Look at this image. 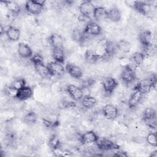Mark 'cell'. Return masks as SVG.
Here are the masks:
<instances>
[{"label":"cell","instance_id":"1","mask_svg":"<svg viewBox=\"0 0 157 157\" xmlns=\"http://www.w3.org/2000/svg\"><path fill=\"white\" fill-rule=\"evenodd\" d=\"M44 0H29L25 2V7L26 11L33 15L40 14L45 6Z\"/></svg>","mask_w":157,"mask_h":157},{"label":"cell","instance_id":"2","mask_svg":"<svg viewBox=\"0 0 157 157\" xmlns=\"http://www.w3.org/2000/svg\"><path fill=\"white\" fill-rule=\"evenodd\" d=\"M120 78L124 83H132L136 78L135 70L129 64L124 66L120 73Z\"/></svg>","mask_w":157,"mask_h":157},{"label":"cell","instance_id":"3","mask_svg":"<svg viewBox=\"0 0 157 157\" xmlns=\"http://www.w3.org/2000/svg\"><path fill=\"white\" fill-rule=\"evenodd\" d=\"M96 145L99 149L104 151L109 150H118L120 146L112 140L106 139V138H98V140L96 142Z\"/></svg>","mask_w":157,"mask_h":157},{"label":"cell","instance_id":"4","mask_svg":"<svg viewBox=\"0 0 157 157\" xmlns=\"http://www.w3.org/2000/svg\"><path fill=\"white\" fill-rule=\"evenodd\" d=\"M78 8L79 11L82 16L88 18H90L91 16H93V12L95 7L91 1H83L80 3Z\"/></svg>","mask_w":157,"mask_h":157},{"label":"cell","instance_id":"5","mask_svg":"<svg viewBox=\"0 0 157 157\" xmlns=\"http://www.w3.org/2000/svg\"><path fill=\"white\" fill-rule=\"evenodd\" d=\"M101 113L103 116L109 120H113L115 119L118 115V108L113 104L105 105L101 110Z\"/></svg>","mask_w":157,"mask_h":157},{"label":"cell","instance_id":"6","mask_svg":"<svg viewBox=\"0 0 157 157\" xmlns=\"http://www.w3.org/2000/svg\"><path fill=\"white\" fill-rule=\"evenodd\" d=\"M50 75L55 77H61L64 73V67L63 64L56 62L52 61L47 65Z\"/></svg>","mask_w":157,"mask_h":157},{"label":"cell","instance_id":"7","mask_svg":"<svg viewBox=\"0 0 157 157\" xmlns=\"http://www.w3.org/2000/svg\"><path fill=\"white\" fill-rule=\"evenodd\" d=\"M102 84L104 92L107 94H111L118 86V83L113 77H107L103 79Z\"/></svg>","mask_w":157,"mask_h":157},{"label":"cell","instance_id":"8","mask_svg":"<svg viewBox=\"0 0 157 157\" xmlns=\"http://www.w3.org/2000/svg\"><path fill=\"white\" fill-rule=\"evenodd\" d=\"M66 90L72 99L75 101L81 100L83 96L82 89L75 85H69L66 88Z\"/></svg>","mask_w":157,"mask_h":157},{"label":"cell","instance_id":"9","mask_svg":"<svg viewBox=\"0 0 157 157\" xmlns=\"http://www.w3.org/2000/svg\"><path fill=\"white\" fill-rule=\"evenodd\" d=\"M83 31L85 34L98 36L101 33V28L98 23L93 21H89L86 24Z\"/></svg>","mask_w":157,"mask_h":157},{"label":"cell","instance_id":"10","mask_svg":"<svg viewBox=\"0 0 157 157\" xmlns=\"http://www.w3.org/2000/svg\"><path fill=\"white\" fill-rule=\"evenodd\" d=\"M132 8L144 15H148L151 10L150 4L144 1H134Z\"/></svg>","mask_w":157,"mask_h":157},{"label":"cell","instance_id":"11","mask_svg":"<svg viewBox=\"0 0 157 157\" xmlns=\"http://www.w3.org/2000/svg\"><path fill=\"white\" fill-rule=\"evenodd\" d=\"M98 138L99 137L94 131H88L81 135L80 140L83 144L89 145L96 143Z\"/></svg>","mask_w":157,"mask_h":157},{"label":"cell","instance_id":"12","mask_svg":"<svg viewBox=\"0 0 157 157\" xmlns=\"http://www.w3.org/2000/svg\"><path fill=\"white\" fill-rule=\"evenodd\" d=\"M145 58V57L142 53H134L129 58L130 64L129 65L135 70V69L139 67L142 65Z\"/></svg>","mask_w":157,"mask_h":157},{"label":"cell","instance_id":"13","mask_svg":"<svg viewBox=\"0 0 157 157\" xmlns=\"http://www.w3.org/2000/svg\"><path fill=\"white\" fill-rule=\"evenodd\" d=\"M69 74L75 78H80L83 76V71L82 69L78 66L72 64L67 63L65 67Z\"/></svg>","mask_w":157,"mask_h":157},{"label":"cell","instance_id":"14","mask_svg":"<svg viewBox=\"0 0 157 157\" xmlns=\"http://www.w3.org/2000/svg\"><path fill=\"white\" fill-rule=\"evenodd\" d=\"M142 97V94L136 88H134L132 93L131 94L128 102V105L129 108L132 109L137 105L140 102Z\"/></svg>","mask_w":157,"mask_h":157},{"label":"cell","instance_id":"15","mask_svg":"<svg viewBox=\"0 0 157 157\" xmlns=\"http://www.w3.org/2000/svg\"><path fill=\"white\" fill-rule=\"evenodd\" d=\"M18 53L23 58H29L33 56V51L31 47L26 44L20 42L18 44Z\"/></svg>","mask_w":157,"mask_h":157},{"label":"cell","instance_id":"16","mask_svg":"<svg viewBox=\"0 0 157 157\" xmlns=\"http://www.w3.org/2000/svg\"><path fill=\"white\" fill-rule=\"evenodd\" d=\"M33 91L31 87L25 86L18 90L16 98L19 101H26L31 98L33 96Z\"/></svg>","mask_w":157,"mask_h":157},{"label":"cell","instance_id":"17","mask_svg":"<svg viewBox=\"0 0 157 157\" xmlns=\"http://www.w3.org/2000/svg\"><path fill=\"white\" fill-rule=\"evenodd\" d=\"M134 88H137L142 94L149 93L151 89L153 88L151 83L148 78L141 80L137 83Z\"/></svg>","mask_w":157,"mask_h":157},{"label":"cell","instance_id":"18","mask_svg":"<svg viewBox=\"0 0 157 157\" xmlns=\"http://www.w3.org/2000/svg\"><path fill=\"white\" fill-rule=\"evenodd\" d=\"M139 41L144 47H147L152 44V34L148 31H144L139 35Z\"/></svg>","mask_w":157,"mask_h":157},{"label":"cell","instance_id":"19","mask_svg":"<svg viewBox=\"0 0 157 157\" xmlns=\"http://www.w3.org/2000/svg\"><path fill=\"white\" fill-rule=\"evenodd\" d=\"M49 43L53 48H63L64 40V38L59 34L55 33L52 34L48 39Z\"/></svg>","mask_w":157,"mask_h":157},{"label":"cell","instance_id":"20","mask_svg":"<svg viewBox=\"0 0 157 157\" xmlns=\"http://www.w3.org/2000/svg\"><path fill=\"white\" fill-rule=\"evenodd\" d=\"M7 39L10 41H17L19 39L21 34L20 30L14 26H9L6 32Z\"/></svg>","mask_w":157,"mask_h":157},{"label":"cell","instance_id":"21","mask_svg":"<svg viewBox=\"0 0 157 157\" xmlns=\"http://www.w3.org/2000/svg\"><path fill=\"white\" fill-rule=\"evenodd\" d=\"M93 17L98 21H101L107 18V10L103 7H95Z\"/></svg>","mask_w":157,"mask_h":157},{"label":"cell","instance_id":"22","mask_svg":"<svg viewBox=\"0 0 157 157\" xmlns=\"http://www.w3.org/2000/svg\"><path fill=\"white\" fill-rule=\"evenodd\" d=\"M52 55L55 61L64 63L65 60V54L64 50L61 48H53L52 52Z\"/></svg>","mask_w":157,"mask_h":157},{"label":"cell","instance_id":"23","mask_svg":"<svg viewBox=\"0 0 157 157\" xmlns=\"http://www.w3.org/2000/svg\"><path fill=\"white\" fill-rule=\"evenodd\" d=\"M96 99L94 97L89 94L84 96L82 99V105L87 109L93 108L96 105Z\"/></svg>","mask_w":157,"mask_h":157},{"label":"cell","instance_id":"24","mask_svg":"<svg viewBox=\"0 0 157 157\" xmlns=\"http://www.w3.org/2000/svg\"><path fill=\"white\" fill-rule=\"evenodd\" d=\"M104 48L105 52V56H110L113 55L117 50V43L115 44L112 41L107 40L104 44Z\"/></svg>","mask_w":157,"mask_h":157},{"label":"cell","instance_id":"25","mask_svg":"<svg viewBox=\"0 0 157 157\" xmlns=\"http://www.w3.org/2000/svg\"><path fill=\"white\" fill-rule=\"evenodd\" d=\"M121 17V12L118 8L113 7L107 11V18L113 22L119 21Z\"/></svg>","mask_w":157,"mask_h":157},{"label":"cell","instance_id":"26","mask_svg":"<svg viewBox=\"0 0 157 157\" xmlns=\"http://www.w3.org/2000/svg\"><path fill=\"white\" fill-rule=\"evenodd\" d=\"M85 58L88 62L95 63L99 59H102L103 57L98 54L96 51L88 49L85 53Z\"/></svg>","mask_w":157,"mask_h":157},{"label":"cell","instance_id":"27","mask_svg":"<svg viewBox=\"0 0 157 157\" xmlns=\"http://www.w3.org/2000/svg\"><path fill=\"white\" fill-rule=\"evenodd\" d=\"M36 72L42 77H46L50 75L47 66H45L44 63L34 64Z\"/></svg>","mask_w":157,"mask_h":157},{"label":"cell","instance_id":"28","mask_svg":"<svg viewBox=\"0 0 157 157\" xmlns=\"http://www.w3.org/2000/svg\"><path fill=\"white\" fill-rule=\"evenodd\" d=\"M117 49L123 53H128L131 48V43L126 40H120L117 43Z\"/></svg>","mask_w":157,"mask_h":157},{"label":"cell","instance_id":"29","mask_svg":"<svg viewBox=\"0 0 157 157\" xmlns=\"http://www.w3.org/2000/svg\"><path fill=\"white\" fill-rule=\"evenodd\" d=\"M6 8L11 13L13 14H18L21 11L20 5L15 1H4V2Z\"/></svg>","mask_w":157,"mask_h":157},{"label":"cell","instance_id":"30","mask_svg":"<svg viewBox=\"0 0 157 157\" xmlns=\"http://www.w3.org/2000/svg\"><path fill=\"white\" fill-rule=\"evenodd\" d=\"M71 35L72 39L77 43H81L85 40V34L83 31H81L78 28L74 29L72 31Z\"/></svg>","mask_w":157,"mask_h":157},{"label":"cell","instance_id":"31","mask_svg":"<svg viewBox=\"0 0 157 157\" xmlns=\"http://www.w3.org/2000/svg\"><path fill=\"white\" fill-rule=\"evenodd\" d=\"M48 145L51 149L53 151L59 149L61 147V142L59 137L56 134L52 135L49 138Z\"/></svg>","mask_w":157,"mask_h":157},{"label":"cell","instance_id":"32","mask_svg":"<svg viewBox=\"0 0 157 157\" xmlns=\"http://www.w3.org/2000/svg\"><path fill=\"white\" fill-rule=\"evenodd\" d=\"M156 116V110L152 107L146 108L142 113V120H147L155 118Z\"/></svg>","mask_w":157,"mask_h":157},{"label":"cell","instance_id":"33","mask_svg":"<svg viewBox=\"0 0 157 157\" xmlns=\"http://www.w3.org/2000/svg\"><path fill=\"white\" fill-rule=\"evenodd\" d=\"M10 86L17 90H19L23 87L26 86V80L25 78H16L14 80H13V82L11 83Z\"/></svg>","mask_w":157,"mask_h":157},{"label":"cell","instance_id":"34","mask_svg":"<svg viewBox=\"0 0 157 157\" xmlns=\"http://www.w3.org/2000/svg\"><path fill=\"white\" fill-rule=\"evenodd\" d=\"M37 115L36 114L33 112L29 111L26 113L24 116V121L28 124H34L37 121Z\"/></svg>","mask_w":157,"mask_h":157},{"label":"cell","instance_id":"35","mask_svg":"<svg viewBox=\"0 0 157 157\" xmlns=\"http://www.w3.org/2000/svg\"><path fill=\"white\" fill-rule=\"evenodd\" d=\"M147 142L152 147H156L157 145L156 134V132H150L146 137Z\"/></svg>","mask_w":157,"mask_h":157},{"label":"cell","instance_id":"36","mask_svg":"<svg viewBox=\"0 0 157 157\" xmlns=\"http://www.w3.org/2000/svg\"><path fill=\"white\" fill-rule=\"evenodd\" d=\"M75 103L74 101H67V100H62L59 101L58 103V106L60 109H67V108H71L75 107Z\"/></svg>","mask_w":157,"mask_h":157},{"label":"cell","instance_id":"37","mask_svg":"<svg viewBox=\"0 0 157 157\" xmlns=\"http://www.w3.org/2000/svg\"><path fill=\"white\" fill-rule=\"evenodd\" d=\"M31 61L33 64L44 63V58L41 53H36L31 58Z\"/></svg>","mask_w":157,"mask_h":157},{"label":"cell","instance_id":"38","mask_svg":"<svg viewBox=\"0 0 157 157\" xmlns=\"http://www.w3.org/2000/svg\"><path fill=\"white\" fill-rule=\"evenodd\" d=\"M156 75L155 74H151L150 77H148V78L150 79L151 85H152V88H156V83H157V80H156Z\"/></svg>","mask_w":157,"mask_h":157},{"label":"cell","instance_id":"39","mask_svg":"<svg viewBox=\"0 0 157 157\" xmlns=\"http://www.w3.org/2000/svg\"><path fill=\"white\" fill-rule=\"evenodd\" d=\"M113 156H117V157H126L128 156V154L125 151H118L113 155Z\"/></svg>","mask_w":157,"mask_h":157},{"label":"cell","instance_id":"40","mask_svg":"<svg viewBox=\"0 0 157 157\" xmlns=\"http://www.w3.org/2000/svg\"><path fill=\"white\" fill-rule=\"evenodd\" d=\"M151 157H156L157 156V151L155 150L151 152V153L150 155Z\"/></svg>","mask_w":157,"mask_h":157},{"label":"cell","instance_id":"41","mask_svg":"<svg viewBox=\"0 0 157 157\" xmlns=\"http://www.w3.org/2000/svg\"><path fill=\"white\" fill-rule=\"evenodd\" d=\"M3 31H4V28H3L2 26L1 25V35H2V34H3Z\"/></svg>","mask_w":157,"mask_h":157}]
</instances>
